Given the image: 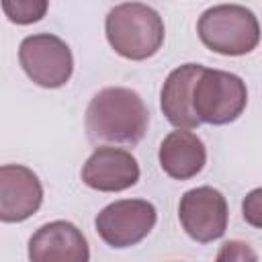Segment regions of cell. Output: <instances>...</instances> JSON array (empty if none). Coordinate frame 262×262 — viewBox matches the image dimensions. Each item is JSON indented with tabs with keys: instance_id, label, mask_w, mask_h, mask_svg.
I'll return each instance as SVG.
<instances>
[{
	"instance_id": "obj_2",
	"label": "cell",
	"mask_w": 262,
	"mask_h": 262,
	"mask_svg": "<svg viewBox=\"0 0 262 262\" xmlns=\"http://www.w3.org/2000/svg\"><path fill=\"white\" fill-rule=\"evenodd\" d=\"M108 45L125 59L143 61L156 55L164 43V20L147 4L123 2L108 10L104 20Z\"/></svg>"
},
{
	"instance_id": "obj_13",
	"label": "cell",
	"mask_w": 262,
	"mask_h": 262,
	"mask_svg": "<svg viewBox=\"0 0 262 262\" xmlns=\"http://www.w3.org/2000/svg\"><path fill=\"white\" fill-rule=\"evenodd\" d=\"M6 18L14 25H33L47 14L49 0H0Z\"/></svg>"
},
{
	"instance_id": "obj_10",
	"label": "cell",
	"mask_w": 262,
	"mask_h": 262,
	"mask_svg": "<svg viewBox=\"0 0 262 262\" xmlns=\"http://www.w3.org/2000/svg\"><path fill=\"white\" fill-rule=\"evenodd\" d=\"M88 258V242L70 221L45 223L29 239V260L33 262H86Z\"/></svg>"
},
{
	"instance_id": "obj_12",
	"label": "cell",
	"mask_w": 262,
	"mask_h": 262,
	"mask_svg": "<svg viewBox=\"0 0 262 262\" xmlns=\"http://www.w3.org/2000/svg\"><path fill=\"white\" fill-rule=\"evenodd\" d=\"M158 160L162 170L170 178L188 180L205 168L207 149L196 133L188 129H178L164 137L158 151Z\"/></svg>"
},
{
	"instance_id": "obj_4",
	"label": "cell",
	"mask_w": 262,
	"mask_h": 262,
	"mask_svg": "<svg viewBox=\"0 0 262 262\" xmlns=\"http://www.w3.org/2000/svg\"><path fill=\"white\" fill-rule=\"evenodd\" d=\"M248 104V90L239 76L223 70H201L192 86V111L201 123L227 125Z\"/></svg>"
},
{
	"instance_id": "obj_15",
	"label": "cell",
	"mask_w": 262,
	"mask_h": 262,
	"mask_svg": "<svg viewBox=\"0 0 262 262\" xmlns=\"http://www.w3.org/2000/svg\"><path fill=\"white\" fill-rule=\"evenodd\" d=\"M244 217L254 225L260 227V190H252L244 201Z\"/></svg>"
},
{
	"instance_id": "obj_6",
	"label": "cell",
	"mask_w": 262,
	"mask_h": 262,
	"mask_svg": "<svg viewBox=\"0 0 262 262\" xmlns=\"http://www.w3.org/2000/svg\"><path fill=\"white\" fill-rule=\"evenodd\" d=\"M158 219L156 207L143 199H123L106 205L94 219V227L102 242L123 250L139 244L154 229Z\"/></svg>"
},
{
	"instance_id": "obj_9",
	"label": "cell",
	"mask_w": 262,
	"mask_h": 262,
	"mask_svg": "<svg viewBox=\"0 0 262 262\" xmlns=\"http://www.w3.org/2000/svg\"><path fill=\"white\" fill-rule=\"evenodd\" d=\"M82 180L86 186L100 192H121L137 184L139 164L127 149L102 145L86 160Z\"/></svg>"
},
{
	"instance_id": "obj_3",
	"label": "cell",
	"mask_w": 262,
	"mask_h": 262,
	"mask_svg": "<svg viewBox=\"0 0 262 262\" xmlns=\"http://www.w3.org/2000/svg\"><path fill=\"white\" fill-rule=\"evenodd\" d=\"M196 33L203 45L219 55H246L254 51L260 41L256 14L239 4L207 8L196 23Z\"/></svg>"
},
{
	"instance_id": "obj_14",
	"label": "cell",
	"mask_w": 262,
	"mask_h": 262,
	"mask_svg": "<svg viewBox=\"0 0 262 262\" xmlns=\"http://www.w3.org/2000/svg\"><path fill=\"white\" fill-rule=\"evenodd\" d=\"M256 260V254L250 250L244 242H225L221 252L217 254V260Z\"/></svg>"
},
{
	"instance_id": "obj_5",
	"label": "cell",
	"mask_w": 262,
	"mask_h": 262,
	"mask_svg": "<svg viewBox=\"0 0 262 262\" xmlns=\"http://www.w3.org/2000/svg\"><path fill=\"white\" fill-rule=\"evenodd\" d=\"M18 61L25 74L41 88H61L74 72L68 43L51 33L25 37L18 47Z\"/></svg>"
},
{
	"instance_id": "obj_8",
	"label": "cell",
	"mask_w": 262,
	"mask_h": 262,
	"mask_svg": "<svg viewBox=\"0 0 262 262\" xmlns=\"http://www.w3.org/2000/svg\"><path fill=\"white\" fill-rule=\"evenodd\" d=\"M43 203L39 176L20 164L0 166V221L20 223L33 217Z\"/></svg>"
},
{
	"instance_id": "obj_1",
	"label": "cell",
	"mask_w": 262,
	"mask_h": 262,
	"mask_svg": "<svg viewBox=\"0 0 262 262\" xmlns=\"http://www.w3.org/2000/svg\"><path fill=\"white\" fill-rule=\"evenodd\" d=\"M84 125L92 143L135 145L147 131L149 111L135 90L108 86L90 98Z\"/></svg>"
},
{
	"instance_id": "obj_7",
	"label": "cell",
	"mask_w": 262,
	"mask_h": 262,
	"mask_svg": "<svg viewBox=\"0 0 262 262\" xmlns=\"http://www.w3.org/2000/svg\"><path fill=\"white\" fill-rule=\"evenodd\" d=\"M178 219L188 237L199 244L219 239L227 229L229 209L225 196L213 186H196L182 194Z\"/></svg>"
},
{
	"instance_id": "obj_11",
	"label": "cell",
	"mask_w": 262,
	"mask_h": 262,
	"mask_svg": "<svg viewBox=\"0 0 262 262\" xmlns=\"http://www.w3.org/2000/svg\"><path fill=\"white\" fill-rule=\"evenodd\" d=\"M201 63H184L172 70L160 92V106L166 119L178 129H194L201 125L192 111V86L199 78Z\"/></svg>"
}]
</instances>
